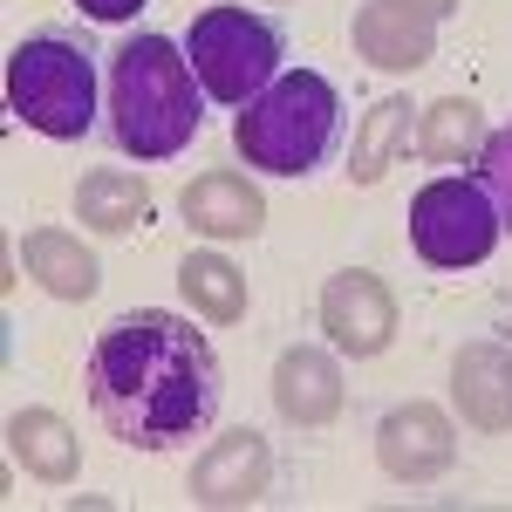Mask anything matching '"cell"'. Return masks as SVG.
Here are the masks:
<instances>
[{
  "mask_svg": "<svg viewBox=\"0 0 512 512\" xmlns=\"http://www.w3.org/2000/svg\"><path fill=\"white\" fill-rule=\"evenodd\" d=\"M89 410L123 451H178L219 417V355L185 315L130 308L89 349Z\"/></svg>",
  "mask_w": 512,
  "mask_h": 512,
  "instance_id": "6da1fadb",
  "label": "cell"
},
{
  "mask_svg": "<svg viewBox=\"0 0 512 512\" xmlns=\"http://www.w3.org/2000/svg\"><path fill=\"white\" fill-rule=\"evenodd\" d=\"M110 144L130 164L178 158L205 123V89H198L185 48L171 35H130L110 55Z\"/></svg>",
  "mask_w": 512,
  "mask_h": 512,
  "instance_id": "7a4b0ae2",
  "label": "cell"
},
{
  "mask_svg": "<svg viewBox=\"0 0 512 512\" xmlns=\"http://www.w3.org/2000/svg\"><path fill=\"white\" fill-rule=\"evenodd\" d=\"M239 164L267 178H315L342 144V96L315 69H280L274 89H260L246 110H233Z\"/></svg>",
  "mask_w": 512,
  "mask_h": 512,
  "instance_id": "3957f363",
  "label": "cell"
},
{
  "mask_svg": "<svg viewBox=\"0 0 512 512\" xmlns=\"http://www.w3.org/2000/svg\"><path fill=\"white\" fill-rule=\"evenodd\" d=\"M7 110L28 123L35 137H89L96 110H103V69L96 48H82L76 35H28L7 55Z\"/></svg>",
  "mask_w": 512,
  "mask_h": 512,
  "instance_id": "277c9868",
  "label": "cell"
},
{
  "mask_svg": "<svg viewBox=\"0 0 512 512\" xmlns=\"http://www.w3.org/2000/svg\"><path fill=\"white\" fill-rule=\"evenodd\" d=\"M185 62H192L205 103L246 110L260 89L280 82L287 35H280L274 14H253V7H205L192 28H185Z\"/></svg>",
  "mask_w": 512,
  "mask_h": 512,
  "instance_id": "5b68a950",
  "label": "cell"
},
{
  "mask_svg": "<svg viewBox=\"0 0 512 512\" xmlns=\"http://www.w3.org/2000/svg\"><path fill=\"white\" fill-rule=\"evenodd\" d=\"M506 239V219H499V198L485 192L478 171H437L424 192L410 198V246L424 267H478L492 260V246Z\"/></svg>",
  "mask_w": 512,
  "mask_h": 512,
  "instance_id": "8992f818",
  "label": "cell"
},
{
  "mask_svg": "<svg viewBox=\"0 0 512 512\" xmlns=\"http://www.w3.org/2000/svg\"><path fill=\"white\" fill-rule=\"evenodd\" d=\"M321 335H328V349L349 355V362L383 355L396 342V294L369 267L328 274V287H321Z\"/></svg>",
  "mask_w": 512,
  "mask_h": 512,
  "instance_id": "52a82bcc",
  "label": "cell"
},
{
  "mask_svg": "<svg viewBox=\"0 0 512 512\" xmlns=\"http://www.w3.org/2000/svg\"><path fill=\"white\" fill-rule=\"evenodd\" d=\"M192 506H212V512H239V506H260L274 492V444L260 431H219L205 451H198L192 478H185Z\"/></svg>",
  "mask_w": 512,
  "mask_h": 512,
  "instance_id": "ba28073f",
  "label": "cell"
},
{
  "mask_svg": "<svg viewBox=\"0 0 512 512\" xmlns=\"http://www.w3.org/2000/svg\"><path fill=\"white\" fill-rule=\"evenodd\" d=\"M376 465L396 485H437L458 465V424L437 403H396L376 424Z\"/></svg>",
  "mask_w": 512,
  "mask_h": 512,
  "instance_id": "9c48e42d",
  "label": "cell"
},
{
  "mask_svg": "<svg viewBox=\"0 0 512 512\" xmlns=\"http://www.w3.org/2000/svg\"><path fill=\"white\" fill-rule=\"evenodd\" d=\"M451 403L485 437L512 431V342L506 335H478V342H465L451 355Z\"/></svg>",
  "mask_w": 512,
  "mask_h": 512,
  "instance_id": "30bf717a",
  "label": "cell"
},
{
  "mask_svg": "<svg viewBox=\"0 0 512 512\" xmlns=\"http://www.w3.org/2000/svg\"><path fill=\"white\" fill-rule=\"evenodd\" d=\"M342 362L335 349H315V342H294V349H280L274 362V410L280 424H294V431H328L335 417H342Z\"/></svg>",
  "mask_w": 512,
  "mask_h": 512,
  "instance_id": "8fae6325",
  "label": "cell"
},
{
  "mask_svg": "<svg viewBox=\"0 0 512 512\" xmlns=\"http://www.w3.org/2000/svg\"><path fill=\"white\" fill-rule=\"evenodd\" d=\"M178 212L205 239H260L267 233V198H260V185L246 171H226V164L198 171L192 185L178 192Z\"/></svg>",
  "mask_w": 512,
  "mask_h": 512,
  "instance_id": "7c38bea8",
  "label": "cell"
},
{
  "mask_svg": "<svg viewBox=\"0 0 512 512\" xmlns=\"http://www.w3.org/2000/svg\"><path fill=\"white\" fill-rule=\"evenodd\" d=\"M349 41H355V55L369 69H383V76H417L437 55V28L417 21V14H403V7H390V0H362L349 14Z\"/></svg>",
  "mask_w": 512,
  "mask_h": 512,
  "instance_id": "4fadbf2b",
  "label": "cell"
},
{
  "mask_svg": "<svg viewBox=\"0 0 512 512\" xmlns=\"http://www.w3.org/2000/svg\"><path fill=\"white\" fill-rule=\"evenodd\" d=\"M7 458H14L28 478H41V485H76L82 437H76L69 417H55V410L28 403V410H14V417H7Z\"/></svg>",
  "mask_w": 512,
  "mask_h": 512,
  "instance_id": "5bb4252c",
  "label": "cell"
},
{
  "mask_svg": "<svg viewBox=\"0 0 512 512\" xmlns=\"http://www.w3.org/2000/svg\"><path fill=\"white\" fill-rule=\"evenodd\" d=\"M21 274L35 280L41 294H55V301H89L103 287V260L69 226H35L21 239Z\"/></svg>",
  "mask_w": 512,
  "mask_h": 512,
  "instance_id": "9a60e30c",
  "label": "cell"
},
{
  "mask_svg": "<svg viewBox=\"0 0 512 512\" xmlns=\"http://www.w3.org/2000/svg\"><path fill=\"white\" fill-rule=\"evenodd\" d=\"M492 144V123L478 110L472 96H437V103H417V137H410V151L424 164H444V171H458V164H478V151Z\"/></svg>",
  "mask_w": 512,
  "mask_h": 512,
  "instance_id": "2e32d148",
  "label": "cell"
},
{
  "mask_svg": "<svg viewBox=\"0 0 512 512\" xmlns=\"http://www.w3.org/2000/svg\"><path fill=\"white\" fill-rule=\"evenodd\" d=\"M76 219L103 239H123L151 219V185L144 171H123V164H96L76 178Z\"/></svg>",
  "mask_w": 512,
  "mask_h": 512,
  "instance_id": "e0dca14e",
  "label": "cell"
},
{
  "mask_svg": "<svg viewBox=\"0 0 512 512\" xmlns=\"http://www.w3.org/2000/svg\"><path fill=\"white\" fill-rule=\"evenodd\" d=\"M410 137H417V103L410 96L369 103V117L355 123V137H349V185H383L390 164H403Z\"/></svg>",
  "mask_w": 512,
  "mask_h": 512,
  "instance_id": "ac0fdd59",
  "label": "cell"
},
{
  "mask_svg": "<svg viewBox=\"0 0 512 512\" xmlns=\"http://www.w3.org/2000/svg\"><path fill=\"white\" fill-rule=\"evenodd\" d=\"M178 294H185V308H192V315H205L212 328L246 321V274H239L226 253H212V246L178 260Z\"/></svg>",
  "mask_w": 512,
  "mask_h": 512,
  "instance_id": "d6986e66",
  "label": "cell"
},
{
  "mask_svg": "<svg viewBox=\"0 0 512 512\" xmlns=\"http://www.w3.org/2000/svg\"><path fill=\"white\" fill-rule=\"evenodd\" d=\"M478 178H485V192L499 198V219H506V233H512V123L492 130V144L478 151Z\"/></svg>",
  "mask_w": 512,
  "mask_h": 512,
  "instance_id": "ffe728a7",
  "label": "cell"
},
{
  "mask_svg": "<svg viewBox=\"0 0 512 512\" xmlns=\"http://www.w3.org/2000/svg\"><path fill=\"white\" fill-rule=\"evenodd\" d=\"M89 21H103V28H123V21H137L144 14V0H76Z\"/></svg>",
  "mask_w": 512,
  "mask_h": 512,
  "instance_id": "44dd1931",
  "label": "cell"
},
{
  "mask_svg": "<svg viewBox=\"0 0 512 512\" xmlns=\"http://www.w3.org/2000/svg\"><path fill=\"white\" fill-rule=\"evenodd\" d=\"M390 7H403V14H417V21H431V28H444V21L458 14V0H390Z\"/></svg>",
  "mask_w": 512,
  "mask_h": 512,
  "instance_id": "7402d4cb",
  "label": "cell"
},
{
  "mask_svg": "<svg viewBox=\"0 0 512 512\" xmlns=\"http://www.w3.org/2000/svg\"><path fill=\"white\" fill-rule=\"evenodd\" d=\"M506 342H512V315H506Z\"/></svg>",
  "mask_w": 512,
  "mask_h": 512,
  "instance_id": "603a6c76",
  "label": "cell"
},
{
  "mask_svg": "<svg viewBox=\"0 0 512 512\" xmlns=\"http://www.w3.org/2000/svg\"><path fill=\"white\" fill-rule=\"evenodd\" d=\"M274 7H287V0H274Z\"/></svg>",
  "mask_w": 512,
  "mask_h": 512,
  "instance_id": "cb8c5ba5",
  "label": "cell"
}]
</instances>
